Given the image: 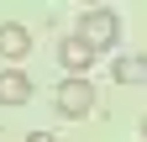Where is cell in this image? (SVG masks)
Here are the masks:
<instances>
[{
  "mask_svg": "<svg viewBox=\"0 0 147 142\" xmlns=\"http://www.w3.org/2000/svg\"><path fill=\"white\" fill-rule=\"evenodd\" d=\"M79 37L95 47V53L116 47V42H121V16H116V11H84V16H79Z\"/></svg>",
  "mask_w": 147,
  "mask_h": 142,
  "instance_id": "obj_1",
  "label": "cell"
},
{
  "mask_svg": "<svg viewBox=\"0 0 147 142\" xmlns=\"http://www.w3.org/2000/svg\"><path fill=\"white\" fill-rule=\"evenodd\" d=\"M53 105H58V116L79 121V116L95 111V84H89V79H63L58 90H53Z\"/></svg>",
  "mask_w": 147,
  "mask_h": 142,
  "instance_id": "obj_2",
  "label": "cell"
},
{
  "mask_svg": "<svg viewBox=\"0 0 147 142\" xmlns=\"http://www.w3.org/2000/svg\"><path fill=\"white\" fill-rule=\"evenodd\" d=\"M58 63H63V74H68V79H84V68L95 63V47H89L79 32H68V37L58 42Z\"/></svg>",
  "mask_w": 147,
  "mask_h": 142,
  "instance_id": "obj_3",
  "label": "cell"
},
{
  "mask_svg": "<svg viewBox=\"0 0 147 142\" xmlns=\"http://www.w3.org/2000/svg\"><path fill=\"white\" fill-rule=\"evenodd\" d=\"M32 74L26 68H0V105H26L32 100Z\"/></svg>",
  "mask_w": 147,
  "mask_h": 142,
  "instance_id": "obj_4",
  "label": "cell"
},
{
  "mask_svg": "<svg viewBox=\"0 0 147 142\" xmlns=\"http://www.w3.org/2000/svg\"><path fill=\"white\" fill-rule=\"evenodd\" d=\"M32 53V32L21 26V21H0V58H26Z\"/></svg>",
  "mask_w": 147,
  "mask_h": 142,
  "instance_id": "obj_5",
  "label": "cell"
},
{
  "mask_svg": "<svg viewBox=\"0 0 147 142\" xmlns=\"http://www.w3.org/2000/svg\"><path fill=\"white\" fill-rule=\"evenodd\" d=\"M110 74H116V84H147V58L126 53V58H116V63H110Z\"/></svg>",
  "mask_w": 147,
  "mask_h": 142,
  "instance_id": "obj_6",
  "label": "cell"
},
{
  "mask_svg": "<svg viewBox=\"0 0 147 142\" xmlns=\"http://www.w3.org/2000/svg\"><path fill=\"white\" fill-rule=\"evenodd\" d=\"M26 142H58V137H47V132H32V137H26Z\"/></svg>",
  "mask_w": 147,
  "mask_h": 142,
  "instance_id": "obj_7",
  "label": "cell"
},
{
  "mask_svg": "<svg viewBox=\"0 0 147 142\" xmlns=\"http://www.w3.org/2000/svg\"><path fill=\"white\" fill-rule=\"evenodd\" d=\"M142 137H147V116H142Z\"/></svg>",
  "mask_w": 147,
  "mask_h": 142,
  "instance_id": "obj_8",
  "label": "cell"
}]
</instances>
